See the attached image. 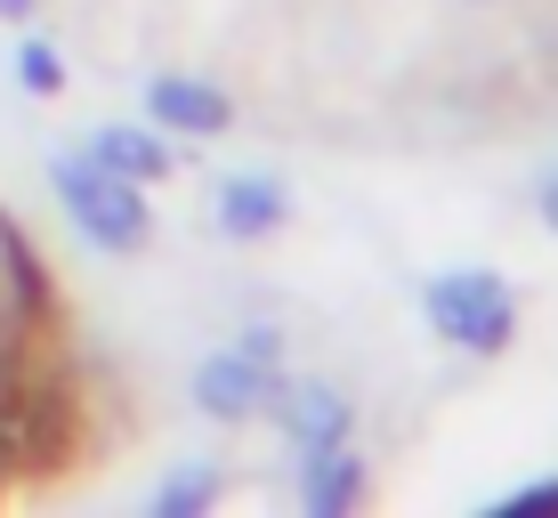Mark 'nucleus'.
<instances>
[{
    "label": "nucleus",
    "mask_w": 558,
    "mask_h": 518,
    "mask_svg": "<svg viewBox=\"0 0 558 518\" xmlns=\"http://www.w3.org/2000/svg\"><path fill=\"white\" fill-rule=\"evenodd\" d=\"M57 203H65V219L82 227L98 252L146 243V186L130 179V170L98 162V155H65L57 162Z\"/></svg>",
    "instance_id": "obj_1"
},
{
    "label": "nucleus",
    "mask_w": 558,
    "mask_h": 518,
    "mask_svg": "<svg viewBox=\"0 0 558 518\" xmlns=\"http://www.w3.org/2000/svg\"><path fill=\"white\" fill-rule=\"evenodd\" d=\"M429 324L453 340V349H510V324H518V300L502 276H486V267H453V276L429 284Z\"/></svg>",
    "instance_id": "obj_2"
},
{
    "label": "nucleus",
    "mask_w": 558,
    "mask_h": 518,
    "mask_svg": "<svg viewBox=\"0 0 558 518\" xmlns=\"http://www.w3.org/2000/svg\"><path fill=\"white\" fill-rule=\"evenodd\" d=\"M276 340L252 333V340H235V349H219V357H203V373H195V406L210 421H243V413H267L276 406Z\"/></svg>",
    "instance_id": "obj_3"
},
{
    "label": "nucleus",
    "mask_w": 558,
    "mask_h": 518,
    "mask_svg": "<svg viewBox=\"0 0 558 518\" xmlns=\"http://www.w3.org/2000/svg\"><path fill=\"white\" fill-rule=\"evenodd\" d=\"M146 106H154V122H162V130H186V138H219V130H227V89L186 82V73L154 82V89H146Z\"/></svg>",
    "instance_id": "obj_4"
},
{
    "label": "nucleus",
    "mask_w": 558,
    "mask_h": 518,
    "mask_svg": "<svg viewBox=\"0 0 558 518\" xmlns=\"http://www.w3.org/2000/svg\"><path fill=\"white\" fill-rule=\"evenodd\" d=\"M89 155L113 162V170H130L138 186H154V179L170 170V146L154 138V130H98V138H89Z\"/></svg>",
    "instance_id": "obj_5"
},
{
    "label": "nucleus",
    "mask_w": 558,
    "mask_h": 518,
    "mask_svg": "<svg viewBox=\"0 0 558 518\" xmlns=\"http://www.w3.org/2000/svg\"><path fill=\"white\" fill-rule=\"evenodd\" d=\"M276 219H283L276 179H235V186L219 195V227H227V236H267Z\"/></svg>",
    "instance_id": "obj_6"
},
{
    "label": "nucleus",
    "mask_w": 558,
    "mask_h": 518,
    "mask_svg": "<svg viewBox=\"0 0 558 518\" xmlns=\"http://www.w3.org/2000/svg\"><path fill=\"white\" fill-rule=\"evenodd\" d=\"M210 494H219V478H210V470H186V478H170V486L154 494V510H162V518H186V510H203Z\"/></svg>",
    "instance_id": "obj_7"
},
{
    "label": "nucleus",
    "mask_w": 558,
    "mask_h": 518,
    "mask_svg": "<svg viewBox=\"0 0 558 518\" xmlns=\"http://www.w3.org/2000/svg\"><path fill=\"white\" fill-rule=\"evenodd\" d=\"M65 73H57V57L49 49H25V89H57Z\"/></svg>",
    "instance_id": "obj_8"
},
{
    "label": "nucleus",
    "mask_w": 558,
    "mask_h": 518,
    "mask_svg": "<svg viewBox=\"0 0 558 518\" xmlns=\"http://www.w3.org/2000/svg\"><path fill=\"white\" fill-rule=\"evenodd\" d=\"M502 510H558V478H550V486H526V494H510Z\"/></svg>",
    "instance_id": "obj_9"
},
{
    "label": "nucleus",
    "mask_w": 558,
    "mask_h": 518,
    "mask_svg": "<svg viewBox=\"0 0 558 518\" xmlns=\"http://www.w3.org/2000/svg\"><path fill=\"white\" fill-rule=\"evenodd\" d=\"M543 219H550V227H558V179H550V195H543Z\"/></svg>",
    "instance_id": "obj_10"
}]
</instances>
